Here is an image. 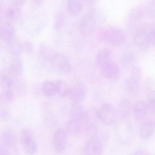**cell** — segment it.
I'll use <instances>...</instances> for the list:
<instances>
[{
	"instance_id": "cell-8",
	"label": "cell",
	"mask_w": 155,
	"mask_h": 155,
	"mask_svg": "<svg viewBox=\"0 0 155 155\" xmlns=\"http://www.w3.org/2000/svg\"><path fill=\"white\" fill-rule=\"evenodd\" d=\"M15 29L14 25L8 22H5L0 26V38L3 41L8 44L15 39Z\"/></svg>"
},
{
	"instance_id": "cell-18",
	"label": "cell",
	"mask_w": 155,
	"mask_h": 155,
	"mask_svg": "<svg viewBox=\"0 0 155 155\" xmlns=\"http://www.w3.org/2000/svg\"><path fill=\"white\" fill-rule=\"evenodd\" d=\"M154 131V124L152 121H144L140 130L141 137L143 140L151 138Z\"/></svg>"
},
{
	"instance_id": "cell-23",
	"label": "cell",
	"mask_w": 155,
	"mask_h": 155,
	"mask_svg": "<svg viewBox=\"0 0 155 155\" xmlns=\"http://www.w3.org/2000/svg\"><path fill=\"white\" fill-rule=\"evenodd\" d=\"M22 7L12 4L7 9L6 15L7 18L12 20H15L19 19L22 13Z\"/></svg>"
},
{
	"instance_id": "cell-33",
	"label": "cell",
	"mask_w": 155,
	"mask_h": 155,
	"mask_svg": "<svg viewBox=\"0 0 155 155\" xmlns=\"http://www.w3.org/2000/svg\"><path fill=\"white\" fill-rule=\"evenodd\" d=\"M26 0H12L13 4L23 7Z\"/></svg>"
},
{
	"instance_id": "cell-35",
	"label": "cell",
	"mask_w": 155,
	"mask_h": 155,
	"mask_svg": "<svg viewBox=\"0 0 155 155\" xmlns=\"http://www.w3.org/2000/svg\"><path fill=\"white\" fill-rule=\"evenodd\" d=\"M3 2L2 0H0V17L2 15V13L3 10Z\"/></svg>"
},
{
	"instance_id": "cell-34",
	"label": "cell",
	"mask_w": 155,
	"mask_h": 155,
	"mask_svg": "<svg viewBox=\"0 0 155 155\" xmlns=\"http://www.w3.org/2000/svg\"><path fill=\"white\" fill-rule=\"evenodd\" d=\"M133 155H148V154L144 150L139 149L135 152Z\"/></svg>"
},
{
	"instance_id": "cell-24",
	"label": "cell",
	"mask_w": 155,
	"mask_h": 155,
	"mask_svg": "<svg viewBox=\"0 0 155 155\" xmlns=\"http://www.w3.org/2000/svg\"><path fill=\"white\" fill-rule=\"evenodd\" d=\"M126 91L131 95H135L138 91V84L136 80L133 79H127L125 82Z\"/></svg>"
},
{
	"instance_id": "cell-2",
	"label": "cell",
	"mask_w": 155,
	"mask_h": 155,
	"mask_svg": "<svg viewBox=\"0 0 155 155\" xmlns=\"http://www.w3.org/2000/svg\"><path fill=\"white\" fill-rule=\"evenodd\" d=\"M155 39L154 27L141 28L136 33L134 37L135 42L136 45L142 48L148 47L150 45H154Z\"/></svg>"
},
{
	"instance_id": "cell-7",
	"label": "cell",
	"mask_w": 155,
	"mask_h": 155,
	"mask_svg": "<svg viewBox=\"0 0 155 155\" xmlns=\"http://www.w3.org/2000/svg\"><path fill=\"white\" fill-rule=\"evenodd\" d=\"M103 144L99 140L93 139L88 141L82 149V155H102Z\"/></svg>"
},
{
	"instance_id": "cell-29",
	"label": "cell",
	"mask_w": 155,
	"mask_h": 155,
	"mask_svg": "<svg viewBox=\"0 0 155 155\" xmlns=\"http://www.w3.org/2000/svg\"><path fill=\"white\" fill-rule=\"evenodd\" d=\"M11 117V114L8 109L5 108L0 109V120L2 121H8Z\"/></svg>"
},
{
	"instance_id": "cell-13",
	"label": "cell",
	"mask_w": 155,
	"mask_h": 155,
	"mask_svg": "<svg viewBox=\"0 0 155 155\" xmlns=\"http://www.w3.org/2000/svg\"><path fill=\"white\" fill-rule=\"evenodd\" d=\"M1 140V144L8 148H13L17 144V137L11 129H7L3 132Z\"/></svg>"
},
{
	"instance_id": "cell-3",
	"label": "cell",
	"mask_w": 155,
	"mask_h": 155,
	"mask_svg": "<svg viewBox=\"0 0 155 155\" xmlns=\"http://www.w3.org/2000/svg\"><path fill=\"white\" fill-rule=\"evenodd\" d=\"M53 70L59 74H66L71 71L72 66L67 57L62 54L53 55L50 61Z\"/></svg>"
},
{
	"instance_id": "cell-27",
	"label": "cell",
	"mask_w": 155,
	"mask_h": 155,
	"mask_svg": "<svg viewBox=\"0 0 155 155\" xmlns=\"http://www.w3.org/2000/svg\"><path fill=\"white\" fill-rule=\"evenodd\" d=\"M57 95L61 97H64L68 95L69 88L66 84L61 80L55 81Z\"/></svg>"
},
{
	"instance_id": "cell-31",
	"label": "cell",
	"mask_w": 155,
	"mask_h": 155,
	"mask_svg": "<svg viewBox=\"0 0 155 155\" xmlns=\"http://www.w3.org/2000/svg\"><path fill=\"white\" fill-rule=\"evenodd\" d=\"M147 103L148 111L154 113L155 111V98L154 97L151 98Z\"/></svg>"
},
{
	"instance_id": "cell-22",
	"label": "cell",
	"mask_w": 155,
	"mask_h": 155,
	"mask_svg": "<svg viewBox=\"0 0 155 155\" xmlns=\"http://www.w3.org/2000/svg\"><path fill=\"white\" fill-rule=\"evenodd\" d=\"M82 124L71 119L67 125V133L74 136H79L82 134Z\"/></svg>"
},
{
	"instance_id": "cell-10",
	"label": "cell",
	"mask_w": 155,
	"mask_h": 155,
	"mask_svg": "<svg viewBox=\"0 0 155 155\" xmlns=\"http://www.w3.org/2000/svg\"><path fill=\"white\" fill-rule=\"evenodd\" d=\"M147 103L143 101H138L133 107V113L135 119L137 122H144L148 113Z\"/></svg>"
},
{
	"instance_id": "cell-14",
	"label": "cell",
	"mask_w": 155,
	"mask_h": 155,
	"mask_svg": "<svg viewBox=\"0 0 155 155\" xmlns=\"http://www.w3.org/2000/svg\"><path fill=\"white\" fill-rule=\"evenodd\" d=\"M72 119L79 123L85 124L89 121V116L86 110L81 106H76L72 112Z\"/></svg>"
},
{
	"instance_id": "cell-17",
	"label": "cell",
	"mask_w": 155,
	"mask_h": 155,
	"mask_svg": "<svg viewBox=\"0 0 155 155\" xmlns=\"http://www.w3.org/2000/svg\"><path fill=\"white\" fill-rule=\"evenodd\" d=\"M111 61V52L106 49L100 50L96 56L95 64L99 69Z\"/></svg>"
},
{
	"instance_id": "cell-26",
	"label": "cell",
	"mask_w": 155,
	"mask_h": 155,
	"mask_svg": "<svg viewBox=\"0 0 155 155\" xmlns=\"http://www.w3.org/2000/svg\"><path fill=\"white\" fill-rule=\"evenodd\" d=\"M39 53L41 58L45 61L50 62L52 57L55 53L52 51L45 45H41L39 49Z\"/></svg>"
},
{
	"instance_id": "cell-25",
	"label": "cell",
	"mask_w": 155,
	"mask_h": 155,
	"mask_svg": "<svg viewBox=\"0 0 155 155\" xmlns=\"http://www.w3.org/2000/svg\"><path fill=\"white\" fill-rule=\"evenodd\" d=\"M7 45L9 46L10 52L15 57L19 56L22 52V43L19 42L15 39L7 44Z\"/></svg>"
},
{
	"instance_id": "cell-37",
	"label": "cell",
	"mask_w": 155,
	"mask_h": 155,
	"mask_svg": "<svg viewBox=\"0 0 155 155\" xmlns=\"http://www.w3.org/2000/svg\"><path fill=\"white\" fill-rule=\"evenodd\" d=\"M1 94H0V100H1Z\"/></svg>"
},
{
	"instance_id": "cell-6",
	"label": "cell",
	"mask_w": 155,
	"mask_h": 155,
	"mask_svg": "<svg viewBox=\"0 0 155 155\" xmlns=\"http://www.w3.org/2000/svg\"><path fill=\"white\" fill-rule=\"evenodd\" d=\"M21 143L25 153L29 155H34L37 151V146L32 134L30 130H23L21 134Z\"/></svg>"
},
{
	"instance_id": "cell-30",
	"label": "cell",
	"mask_w": 155,
	"mask_h": 155,
	"mask_svg": "<svg viewBox=\"0 0 155 155\" xmlns=\"http://www.w3.org/2000/svg\"><path fill=\"white\" fill-rule=\"evenodd\" d=\"M22 52L31 53L34 51L33 45L30 41H25L22 43Z\"/></svg>"
},
{
	"instance_id": "cell-12",
	"label": "cell",
	"mask_w": 155,
	"mask_h": 155,
	"mask_svg": "<svg viewBox=\"0 0 155 155\" xmlns=\"http://www.w3.org/2000/svg\"><path fill=\"white\" fill-rule=\"evenodd\" d=\"M95 25L94 18L92 15H86L83 16L80 22L81 33L84 35L90 34L93 31Z\"/></svg>"
},
{
	"instance_id": "cell-5",
	"label": "cell",
	"mask_w": 155,
	"mask_h": 155,
	"mask_svg": "<svg viewBox=\"0 0 155 155\" xmlns=\"http://www.w3.org/2000/svg\"><path fill=\"white\" fill-rule=\"evenodd\" d=\"M68 133L63 128H59L55 132L53 137V146L56 152H64L68 143Z\"/></svg>"
},
{
	"instance_id": "cell-32",
	"label": "cell",
	"mask_w": 155,
	"mask_h": 155,
	"mask_svg": "<svg viewBox=\"0 0 155 155\" xmlns=\"http://www.w3.org/2000/svg\"><path fill=\"white\" fill-rule=\"evenodd\" d=\"M0 155H9L8 148L2 144L0 145Z\"/></svg>"
},
{
	"instance_id": "cell-4",
	"label": "cell",
	"mask_w": 155,
	"mask_h": 155,
	"mask_svg": "<svg viewBox=\"0 0 155 155\" xmlns=\"http://www.w3.org/2000/svg\"><path fill=\"white\" fill-rule=\"evenodd\" d=\"M97 115L101 122L107 126L113 124L117 116L115 108L108 104H104L101 107Z\"/></svg>"
},
{
	"instance_id": "cell-9",
	"label": "cell",
	"mask_w": 155,
	"mask_h": 155,
	"mask_svg": "<svg viewBox=\"0 0 155 155\" xmlns=\"http://www.w3.org/2000/svg\"><path fill=\"white\" fill-rule=\"evenodd\" d=\"M86 89L82 84H76L72 87H69L68 95L71 99L76 104H78L84 97Z\"/></svg>"
},
{
	"instance_id": "cell-16",
	"label": "cell",
	"mask_w": 155,
	"mask_h": 155,
	"mask_svg": "<svg viewBox=\"0 0 155 155\" xmlns=\"http://www.w3.org/2000/svg\"><path fill=\"white\" fill-rule=\"evenodd\" d=\"M132 110V105L126 98L122 99L119 103L117 109V115L121 119H125L129 117Z\"/></svg>"
},
{
	"instance_id": "cell-11",
	"label": "cell",
	"mask_w": 155,
	"mask_h": 155,
	"mask_svg": "<svg viewBox=\"0 0 155 155\" xmlns=\"http://www.w3.org/2000/svg\"><path fill=\"white\" fill-rule=\"evenodd\" d=\"M100 69L103 76L108 79H115L120 73L118 65L112 61L105 64Z\"/></svg>"
},
{
	"instance_id": "cell-21",
	"label": "cell",
	"mask_w": 155,
	"mask_h": 155,
	"mask_svg": "<svg viewBox=\"0 0 155 155\" xmlns=\"http://www.w3.org/2000/svg\"><path fill=\"white\" fill-rule=\"evenodd\" d=\"M67 8L69 13L73 16L80 15L82 12L83 6L80 0H68Z\"/></svg>"
},
{
	"instance_id": "cell-15",
	"label": "cell",
	"mask_w": 155,
	"mask_h": 155,
	"mask_svg": "<svg viewBox=\"0 0 155 155\" xmlns=\"http://www.w3.org/2000/svg\"><path fill=\"white\" fill-rule=\"evenodd\" d=\"M15 78L7 70L2 72L0 73V86L3 89L13 88Z\"/></svg>"
},
{
	"instance_id": "cell-28",
	"label": "cell",
	"mask_w": 155,
	"mask_h": 155,
	"mask_svg": "<svg viewBox=\"0 0 155 155\" xmlns=\"http://www.w3.org/2000/svg\"><path fill=\"white\" fill-rule=\"evenodd\" d=\"M15 94L13 88L3 89L1 94V98L5 102L10 103L14 99Z\"/></svg>"
},
{
	"instance_id": "cell-19",
	"label": "cell",
	"mask_w": 155,
	"mask_h": 155,
	"mask_svg": "<svg viewBox=\"0 0 155 155\" xmlns=\"http://www.w3.org/2000/svg\"><path fill=\"white\" fill-rule=\"evenodd\" d=\"M42 91L43 94L49 98H52L57 95V90L55 82L45 81L43 84Z\"/></svg>"
},
{
	"instance_id": "cell-20",
	"label": "cell",
	"mask_w": 155,
	"mask_h": 155,
	"mask_svg": "<svg viewBox=\"0 0 155 155\" xmlns=\"http://www.w3.org/2000/svg\"><path fill=\"white\" fill-rule=\"evenodd\" d=\"M7 71L15 78L20 76L23 71L22 63L21 60L15 57L11 62Z\"/></svg>"
},
{
	"instance_id": "cell-1",
	"label": "cell",
	"mask_w": 155,
	"mask_h": 155,
	"mask_svg": "<svg viewBox=\"0 0 155 155\" xmlns=\"http://www.w3.org/2000/svg\"><path fill=\"white\" fill-rule=\"evenodd\" d=\"M99 38L104 43L113 47L121 46L126 41L125 33L115 27H107L102 30Z\"/></svg>"
},
{
	"instance_id": "cell-36",
	"label": "cell",
	"mask_w": 155,
	"mask_h": 155,
	"mask_svg": "<svg viewBox=\"0 0 155 155\" xmlns=\"http://www.w3.org/2000/svg\"><path fill=\"white\" fill-rule=\"evenodd\" d=\"M35 4L37 5H40L42 3L43 0H33Z\"/></svg>"
}]
</instances>
